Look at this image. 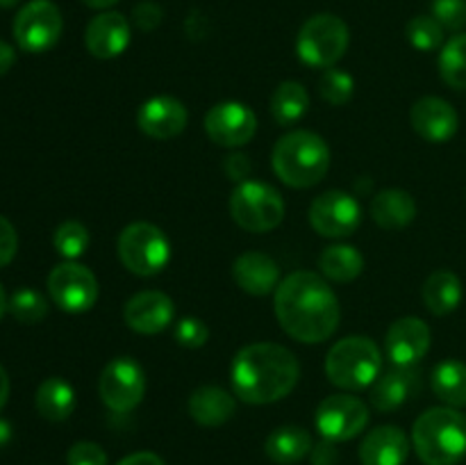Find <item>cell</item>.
I'll return each instance as SVG.
<instances>
[{"label": "cell", "mask_w": 466, "mask_h": 465, "mask_svg": "<svg viewBox=\"0 0 466 465\" xmlns=\"http://www.w3.org/2000/svg\"><path fill=\"white\" fill-rule=\"evenodd\" d=\"M299 378L300 365L296 356L276 342H255L232 358V388L246 404L264 406L285 399Z\"/></svg>", "instance_id": "7a4b0ae2"}, {"label": "cell", "mask_w": 466, "mask_h": 465, "mask_svg": "<svg viewBox=\"0 0 466 465\" xmlns=\"http://www.w3.org/2000/svg\"><path fill=\"white\" fill-rule=\"evenodd\" d=\"M419 390V372L414 367H399L385 372L371 386V406L382 413L400 408Z\"/></svg>", "instance_id": "7402d4cb"}, {"label": "cell", "mask_w": 466, "mask_h": 465, "mask_svg": "<svg viewBox=\"0 0 466 465\" xmlns=\"http://www.w3.org/2000/svg\"><path fill=\"white\" fill-rule=\"evenodd\" d=\"M130 44V23L121 12H103L89 21L85 30V46L94 57H118Z\"/></svg>", "instance_id": "d6986e66"}, {"label": "cell", "mask_w": 466, "mask_h": 465, "mask_svg": "<svg viewBox=\"0 0 466 465\" xmlns=\"http://www.w3.org/2000/svg\"><path fill=\"white\" fill-rule=\"evenodd\" d=\"M309 108V94L300 82L285 80L271 94V117L278 126H289L300 121Z\"/></svg>", "instance_id": "f1b7e54d"}, {"label": "cell", "mask_w": 466, "mask_h": 465, "mask_svg": "<svg viewBox=\"0 0 466 465\" xmlns=\"http://www.w3.org/2000/svg\"><path fill=\"white\" fill-rule=\"evenodd\" d=\"M7 310L12 317L21 324H39L48 315V301L41 292L32 290V287H21L9 296Z\"/></svg>", "instance_id": "1f68e13d"}, {"label": "cell", "mask_w": 466, "mask_h": 465, "mask_svg": "<svg viewBox=\"0 0 466 465\" xmlns=\"http://www.w3.org/2000/svg\"><path fill=\"white\" fill-rule=\"evenodd\" d=\"M432 16L444 30L460 32L466 26V0H432Z\"/></svg>", "instance_id": "d590c367"}, {"label": "cell", "mask_w": 466, "mask_h": 465, "mask_svg": "<svg viewBox=\"0 0 466 465\" xmlns=\"http://www.w3.org/2000/svg\"><path fill=\"white\" fill-rule=\"evenodd\" d=\"M9 440H12V427H9V422L0 419V447L7 445Z\"/></svg>", "instance_id": "bcb514c9"}, {"label": "cell", "mask_w": 466, "mask_h": 465, "mask_svg": "<svg viewBox=\"0 0 466 465\" xmlns=\"http://www.w3.org/2000/svg\"><path fill=\"white\" fill-rule=\"evenodd\" d=\"M162 7H159L157 3H153V0H144V3H139L132 9V21H135V26L144 32H153L155 27L162 23Z\"/></svg>", "instance_id": "f35d334b"}, {"label": "cell", "mask_w": 466, "mask_h": 465, "mask_svg": "<svg viewBox=\"0 0 466 465\" xmlns=\"http://www.w3.org/2000/svg\"><path fill=\"white\" fill-rule=\"evenodd\" d=\"M48 294L64 313H86L98 299V281L94 272L76 260L57 264L48 274Z\"/></svg>", "instance_id": "8fae6325"}, {"label": "cell", "mask_w": 466, "mask_h": 465, "mask_svg": "<svg viewBox=\"0 0 466 465\" xmlns=\"http://www.w3.org/2000/svg\"><path fill=\"white\" fill-rule=\"evenodd\" d=\"M18 0H0V7L3 9H9V7H14V5H16Z\"/></svg>", "instance_id": "681fc988"}, {"label": "cell", "mask_w": 466, "mask_h": 465, "mask_svg": "<svg viewBox=\"0 0 466 465\" xmlns=\"http://www.w3.org/2000/svg\"><path fill=\"white\" fill-rule=\"evenodd\" d=\"M98 392L103 404L112 413H130L141 404L146 392V374L130 356L109 360L98 378Z\"/></svg>", "instance_id": "9c48e42d"}, {"label": "cell", "mask_w": 466, "mask_h": 465, "mask_svg": "<svg viewBox=\"0 0 466 465\" xmlns=\"http://www.w3.org/2000/svg\"><path fill=\"white\" fill-rule=\"evenodd\" d=\"M205 132L217 146L237 149L248 144L258 132V117L253 109L237 100H223L205 114Z\"/></svg>", "instance_id": "5bb4252c"}, {"label": "cell", "mask_w": 466, "mask_h": 465, "mask_svg": "<svg viewBox=\"0 0 466 465\" xmlns=\"http://www.w3.org/2000/svg\"><path fill=\"white\" fill-rule=\"evenodd\" d=\"M412 445L426 465H458L466 456V415L451 406H437L419 415Z\"/></svg>", "instance_id": "277c9868"}, {"label": "cell", "mask_w": 466, "mask_h": 465, "mask_svg": "<svg viewBox=\"0 0 466 465\" xmlns=\"http://www.w3.org/2000/svg\"><path fill=\"white\" fill-rule=\"evenodd\" d=\"M35 406L48 422H64L76 410V390L62 377H50L36 388Z\"/></svg>", "instance_id": "484cf974"}, {"label": "cell", "mask_w": 466, "mask_h": 465, "mask_svg": "<svg viewBox=\"0 0 466 465\" xmlns=\"http://www.w3.org/2000/svg\"><path fill=\"white\" fill-rule=\"evenodd\" d=\"M410 438L394 424L376 427L364 436L360 445V460L362 465H405L410 456Z\"/></svg>", "instance_id": "44dd1931"}, {"label": "cell", "mask_w": 466, "mask_h": 465, "mask_svg": "<svg viewBox=\"0 0 466 465\" xmlns=\"http://www.w3.org/2000/svg\"><path fill=\"white\" fill-rule=\"evenodd\" d=\"M7 296H5V290H3V285H0V319H3V315L7 313Z\"/></svg>", "instance_id": "c3c4849f"}, {"label": "cell", "mask_w": 466, "mask_h": 465, "mask_svg": "<svg viewBox=\"0 0 466 465\" xmlns=\"http://www.w3.org/2000/svg\"><path fill=\"white\" fill-rule=\"evenodd\" d=\"M309 223L323 237H349L362 223V208L349 191H323L309 205Z\"/></svg>", "instance_id": "7c38bea8"}, {"label": "cell", "mask_w": 466, "mask_h": 465, "mask_svg": "<svg viewBox=\"0 0 466 465\" xmlns=\"http://www.w3.org/2000/svg\"><path fill=\"white\" fill-rule=\"evenodd\" d=\"M440 76L453 89H466V35L446 41L440 55Z\"/></svg>", "instance_id": "4dcf8cb0"}, {"label": "cell", "mask_w": 466, "mask_h": 465, "mask_svg": "<svg viewBox=\"0 0 466 465\" xmlns=\"http://www.w3.org/2000/svg\"><path fill=\"white\" fill-rule=\"evenodd\" d=\"M189 123V112L173 96H153L137 112V126L150 140L167 141L180 135Z\"/></svg>", "instance_id": "2e32d148"}, {"label": "cell", "mask_w": 466, "mask_h": 465, "mask_svg": "<svg viewBox=\"0 0 466 465\" xmlns=\"http://www.w3.org/2000/svg\"><path fill=\"white\" fill-rule=\"evenodd\" d=\"M14 62H16V50L5 44V41H0V76H5L14 67Z\"/></svg>", "instance_id": "ee69618b"}, {"label": "cell", "mask_w": 466, "mask_h": 465, "mask_svg": "<svg viewBox=\"0 0 466 465\" xmlns=\"http://www.w3.org/2000/svg\"><path fill=\"white\" fill-rule=\"evenodd\" d=\"M314 422L326 440L344 442L362 433L369 424V408L353 395H330L319 404Z\"/></svg>", "instance_id": "4fadbf2b"}, {"label": "cell", "mask_w": 466, "mask_h": 465, "mask_svg": "<svg viewBox=\"0 0 466 465\" xmlns=\"http://www.w3.org/2000/svg\"><path fill=\"white\" fill-rule=\"evenodd\" d=\"M432 390L451 408L466 406V365L462 360L449 358L432 372Z\"/></svg>", "instance_id": "f546056e"}, {"label": "cell", "mask_w": 466, "mask_h": 465, "mask_svg": "<svg viewBox=\"0 0 466 465\" xmlns=\"http://www.w3.org/2000/svg\"><path fill=\"white\" fill-rule=\"evenodd\" d=\"M405 35L414 48L431 53V50L440 48L444 41V27L437 23L435 16H414L405 27Z\"/></svg>", "instance_id": "e575fe53"}, {"label": "cell", "mask_w": 466, "mask_h": 465, "mask_svg": "<svg viewBox=\"0 0 466 465\" xmlns=\"http://www.w3.org/2000/svg\"><path fill=\"white\" fill-rule=\"evenodd\" d=\"M353 91H355V80L350 73L341 71V68H326V73L321 76L319 80V94L326 103L335 105H346L350 98H353Z\"/></svg>", "instance_id": "836d02e7"}, {"label": "cell", "mask_w": 466, "mask_h": 465, "mask_svg": "<svg viewBox=\"0 0 466 465\" xmlns=\"http://www.w3.org/2000/svg\"><path fill=\"white\" fill-rule=\"evenodd\" d=\"M82 3H85L86 7H94V9H107V7H112V5H116L118 0H82Z\"/></svg>", "instance_id": "7dc6e473"}, {"label": "cell", "mask_w": 466, "mask_h": 465, "mask_svg": "<svg viewBox=\"0 0 466 465\" xmlns=\"http://www.w3.org/2000/svg\"><path fill=\"white\" fill-rule=\"evenodd\" d=\"M118 260L137 276H155L171 258L167 232L150 222H135L126 226L116 242Z\"/></svg>", "instance_id": "8992f818"}, {"label": "cell", "mask_w": 466, "mask_h": 465, "mask_svg": "<svg viewBox=\"0 0 466 465\" xmlns=\"http://www.w3.org/2000/svg\"><path fill=\"white\" fill-rule=\"evenodd\" d=\"M232 278L246 294L267 296L280 285V267L262 251H244L232 264Z\"/></svg>", "instance_id": "ffe728a7"}, {"label": "cell", "mask_w": 466, "mask_h": 465, "mask_svg": "<svg viewBox=\"0 0 466 465\" xmlns=\"http://www.w3.org/2000/svg\"><path fill=\"white\" fill-rule=\"evenodd\" d=\"M382 356L367 336H349L335 342L326 356V374L332 386L344 390H364L380 377Z\"/></svg>", "instance_id": "5b68a950"}, {"label": "cell", "mask_w": 466, "mask_h": 465, "mask_svg": "<svg viewBox=\"0 0 466 465\" xmlns=\"http://www.w3.org/2000/svg\"><path fill=\"white\" fill-rule=\"evenodd\" d=\"M230 217L248 232L273 231L285 219V201L267 182L244 181L230 194Z\"/></svg>", "instance_id": "ba28073f"}, {"label": "cell", "mask_w": 466, "mask_h": 465, "mask_svg": "<svg viewBox=\"0 0 466 465\" xmlns=\"http://www.w3.org/2000/svg\"><path fill=\"white\" fill-rule=\"evenodd\" d=\"M276 176L294 190L319 185L330 169V149L312 130H291L276 141L271 153Z\"/></svg>", "instance_id": "3957f363"}, {"label": "cell", "mask_w": 466, "mask_h": 465, "mask_svg": "<svg viewBox=\"0 0 466 465\" xmlns=\"http://www.w3.org/2000/svg\"><path fill=\"white\" fill-rule=\"evenodd\" d=\"M319 269L330 281L350 283L362 274L364 258L355 246L332 244L323 249V253L319 255Z\"/></svg>", "instance_id": "83f0119b"}, {"label": "cell", "mask_w": 466, "mask_h": 465, "mask_svg": "<svg viewBox=\"0 0 466 465\" xmlns=\"http://www.w3.org/2000/svg\"><path fill=\"white\" fill-rule=\"evenodd\" d=\"M371 217L385 231H399L410 226L417 217V203L405 190H382L371 201Z\"/></svg>", "instance_id": "cb8c5ba5"}, {"label": "cell", "mask_w": 466, "mask_h": 465, "mask_svg": "<svg viewBox=\"0 0 466 465\" xmlns=\"http://www.w3.org/2000/svg\"><path fill=\"white\" fill-rule=\"evenodd\" d=\"M7 399H9V377L7 372H5L3 365H0V408L7 404Z\"/></svg>", "instance_id": "f6af8a7d"}, {"label": "cell", "mask_w": 466, "mask_h": 465, "mask_svg": "<svg viewBox=\"0 0 466 465\" xmlns=\"http://www.w3.org/2000/svg\"><path fill=\"white\" fill-rule=\"evenodd\" d=\"M18 251V235L16 228L12 226L9 219H5L0 214V267H7L9 263L14 260Z\"/></svg>", "instance_id": "ab89813d"}, {"label": "cell", "mask_w": 466, "mask_h": 465, "mask_svg": "<svg viewBox=\"0 0 466 465\" xmlns=\"http://www.w3.org/2000/svg\"><path fill=\"white\" fill-rule=\"evenodd\" d=\"M431 328L419 317H400L385 337L390 360L399 367H414L431 349Z\"/></svg>", "instance_id": "ac0fdd59"}, {"label": "cell", "mask_w": 466, "mask_h": 465, "mask_svg": "<svg viewBox=\"0 0 466 465\" xmlns=\"http://www.w3.org/2000/svg\"><path fill=\"white\" fill-rule=\"evenodd\" d=\"M421 294L426 308L437 317H444V315L453 313L462 301V281L458 278V274L440 269L426 278Z\"/></svg>", "instance_id": "4316f807"}, {"label": "cell", "mask_w": 466, "mask_h": 465, "mask_svg": "<svg viewBox=\"0 0 466 465\" xmlns=\"http://www.w3.org/2000/svg\"><path fill=\"white\" fill-rule=\"evenodd\" d=\"M176 340L185 349H200L209 340V328L198 317H182L176 324Z\"/></svg>", "instance_id": "8d00e7d4"}, {"label": "cell", "mask_w": 466, "mask_h": 465, "mask_svg": "<svg viewBox=\"0 0 466 465\" xmlns=\"http://www.w3.org/2000/svg\"><path fill=\"white\" fill-rule=\"evenodd\" d=\"M64 30L62 12L50 0H32L14 18V39L25 53H46Z\"/></svg>", "instance_id": "30bf717a"}, {"label": "cell", "mask_w": 466, "mask_h": 465, "mask_svg": "<svg viewBox=\"0 0 466 465\" xmlns=\"http://www.w3.org/2000/svg\"><path fill=\"white\" fill-rule=\"evenodd\" d=\"M68 465H107V451L91 440H80L68 450Z\"/></svg>", "instance_id": "74e56055"}, {"label": "cell", "mask_w": 466, "mask_h": 465, "mask_svg": "<svg viewBox=\"0 0 466 465\" xmlns=\"http://www.w3.org/2000/svg\"><path fill=\"white\" fill-rule=\"evenodd\" d=\"M189 415L200 427H221L235 415L237 401L218 386H200L189 397Z\"/></svg>", "instance_id": "603a6c76"}, {"label": "cell", "mask_w": 466, "mask_h": 465, "mask_svg": "<svg viewBox=\"0 0 466 465\" xmlns=\"http://www.w3.org/2000/svg\"><path fill=\"white\" fill-rule=\"evenodd\" d=\"M410 123L421 140L444 144L458 132L460 119L449 100L440 96H423L410 109Z\"/></svg>", "instance_id": "e0dca14e"}, {"label": "cell", "mask_w": 466, "mask_h": 465, "mask_svg": "<svg viewBox=\"0 0 466 465\" xmlns=\"http://www.w3.org/2000/svg\"><path fill=\"white\" fill-rule=\"evenodd\" d=\"M309 459H312V465H337V460H339V451H337L335 442L323 438L321 442H317V445L312 447Z\"/></svg>", "instance_id": "b9f144b4"}, {"label": "cell", "mask_w": 466, "mask_h": 465, "mask_svg": "<svg viewBox=\"0 0 466 465\" xmlns=\"http://www.w3.org/2000/svg\"><path fill=\"white\" fill-rule=\"evenodd\" d=\"M123 319L127 326L141 336L162 333L176 319V305L171 296L159 290H144L130 296L123 308Z\"/></svg>", "instance_id": "9a60e30c"}, {"label": "cell", "mask_w": 466, "mask_h": 465, "mask_svg": "<svg viewBox=\"0 0 466 465\" xmlns=\"http://www.w3.org/2000/svg\"><path fill=\"white\" fill-rule=\"evenodd\" d=\"M314 442L308 429L296 427V424H285L276 429L264 442V451L268 459L278 465H296L312 451Z\"/></svg>", "instance_id": "d4e9b609"}, {"label": "cell", "mask_w": 466, "mask_h": 465, "mask_svg": "<svg viewBox=\"0 0 466 465\" xmlns=\"http://www.w3.org/2000/svg\"><path fill=\"white\" fill-rule=\"evenodd\" d=\"M116 465H167V463H164L157 454H153V451H135V454L118 460Z\"/></svg>", "instance_id": "7bdbcfd3"}, {"label": "cell", "mask_w": 466, "mask_h": 465, "mask_svg": "<svg viewBox=\"0 0 466 465\" xmlns=\"http://www.w3.org/2000/svg\"><path fill=\"white\" fill-rule=\"evenodd\" d=\"M350 32L344 18L335 14H314L303 23L296 50L305 64L314 68H332L349 48Z\"/></svg>", "instance_id": "52a82bcc"}, {"label": "cell", "mask_w": 466, "mask_h": 465, "mask_svg": "<svg viewBox=\"0 0 466 465\" xmlns=\"http://www.w3.org/2000/svg\"><path fill=\"white\" fill-rule=\"evenodd\" d=\"M89 242L91 237L85 223L73 222V219L71 222L59 223L53 235L55 251L66 260H77L80 255H85V251L89 249Z\"/></svg>", "instance_id": "d6a6232c"}, {"label": "cell", "mask_w": 466, "mask_h": 465, "mask_svg": "<svg viewBox=\"0 0 466 465\" xmlns=\"http://www.w3.org/2000/svg\"><path fill=\"white\" fill-rule=\"evenodd\" d=\"M223 171L230 181L244 182L250 176V160L246 153H230L223 160Z\"/></svg>", "instance_id": "60d3db41"}, {"label": "cell", "mask_w": 466, "mask_h": 465, "mask_svg": "<svg viewBox=\"0 0 466 465\" xmlns=\"http://www.w3.org/2000/svg\"><path fill=\"white\" fill-rule=\"evenodd\" d=\"M273 305L282 331L296 342L319 345L339 326V299L326 278L314 272H294L280 281Z\"/></svg>", "instance_id": "6da1fadb"}]
</instances>
